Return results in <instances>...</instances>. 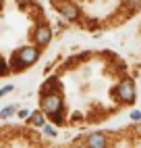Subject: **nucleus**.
<instances>
[{
    "instance_id": "nucleus-1",
    "label": "nucleus",
    "mask_w": 141,
    "mask_h": 148,
    "mask_svg": "<svg viewBox=\"0 0 141 148\" xmlns=\"http://www.w3.org/2000/svg\"><path fill=\"white\" fill-rule=\"evenodd\" d=\"M37 50L33 46H25L21 48L15 56H13V69H21V67H27V65H33L37 61Z\"/></svg>"
},
{
    "instance_id": "nucleus-2",
    "label": "nucleus",
    "mask_w": 141,
    "mask_h": 148,
    "mask_svg": "<svg viewBox=\"0 0 141 148\" xmlns=\"http://www.w3.org/2000/svg\"><path fill=\"white\" fill-rule=\"evenodd\" d=\"M42 104H44V111H46L48 115H52L54 119L58 121L60 104H62V100H60V96H58V94H48V96H44V100H42Z\"/></svg>"
},
{
    "instance_id": "nucleus-3",
    "label": "nucleus",
    "mask_w": 141,
    "mask_h": 148,
    "mask_svg": "<svg viewBox=\"0 0 141 148\" xmlns=\"http://www.w3.org/2000/svg\"><path fill=\"white\" fill-rule=\"evenodd\" d=\"M116 92H118V98H120L123 102H133V100H135V84L131 82V79L120 82Z\"/></svg>"
},
{
    "instance_id": "nucleus-4",
    "label": "nucleus",
    "mask_w": 141,
    "mask_h": 148,
    "mask_svg": "<svg viewBox=\"0 0 141 148\" xmlns=\"http://www.w3.org/2000/svg\"><path fill=\"white\" fill-rule=\"evenodd\" d=\"M35 44L37 46H46L48 42H50V38H52V34H50V27L48 25H39L37 29H35Z\"/></svg>"
},
{
    "instance_id": "nucleus-5",
    "label": "nucleus",
    "mask_w": 141,
    "mask_h": 148,
    "mask_svg": "<svg viewBox=\"0 0 141 148\" xmlns=\"http://www.w3.org/2000/svg\"><path fill=\"white\" fill-rule=\"evenodd\" d=\"M58 6H60V13H62V15L68 19V21H73V19L79 17V8H77L73 2H66V0H62Z\"/></svg>"
},
{
    "instance_id": "nucleus-6",
    "label": "nucleus",
    "mask_w": 141,
    "mask_h": 148,
    "mask_svg": "<svg viewBox=\"0 0 141 148\" xmlns=\"http://www.w3.org/2000/svg\"><path fill=\"white\" fill-rule=\"evenodd\" d=\"M87 144H89V148H106V138L102 134H92Z\"/></svg>"
},
{
    "instance_id": "nucleus-7",
    "label": "nucleus",
    "mask_w": 141,
    "mask_h": 148,
    "mask_svg": "<svg viewBox=\"0 0 141 148\" xmlns=\"http://www.w3.org/2000/svg\"><path fill=\"white\" fill-rule=\"evenodd\" d=\"M31 123H33V125H44V117H42V115H33V117H31Z\"/></svg>"
},
{
    "instance_id": "nucleus-8",
    "label": "nucleus",
    "mask_w": 141,
    "mask_h": 148,
    "mask_svg": "<svg viewBox=\"0 0 141 148\" xmlns=\"http://www.w3.org/2000/svg\"><path fill=\"white\" fill-rule=\"evenodd\" d=\"M11 115H13V106H6V108H2V113H0L2 119H6V117H11Z\"/></svg>"
},
{
    "instance_id": "nucleus-9",
    "label": "nucleus",
    "mask_w": 141,
    "mask_h": 148,
    "mask_svg": "<svg viewBox=\"0 0 141 148\" xmlns=\"http://www.w3.org/2000/svg\"><path fill=\"white\" fill-rule=\"evenodd\" d=\"M129 4H131V8H141V0H129Z\"/></svg>"
},
{
    "instance_id": "nucleus-10",
    "label": "nucleus",
    "mask_w": 141,
    "mask_h": 148,
    "mask_svg": "<svg viewBox=\"0 0 141 148\" xmlns=\"http://www.w3.org/2000/svg\"><path fill=\"white\" fill-rule=\"evenodd\" d=\"M131 119H133V121H141V113L139 111H133V113H131Z\"/></svg>"
},
{
    "instance_id": "nucleus-11",
    "label": "nucleus",
    "mask_w": 141,
    "mask_h": 148,
    "mask_svg": "<svg viewBox=\"0 0 141 148\" xmlns=\"http://www.w3.org/2000/svg\"><path fill=\"white\" fill-rule=\"evenodd\" d=\"M8 92H13V86H4L2 90H0V96H4V94H8Z\"/></svg>"
},
{
    "instance_id": "nucleus-12",
    "label": "nucleus",
    "mask_w": 141,
    "mask_h": 148,
    "mask_svg": "<svg viewBox=\"0 0 141 148\" xmlns=\"http://www.w3.org/2000/svg\"><path fill=\"white\" fill-rule=\"evenodd\" d=\"M6 73V65H4V61L0 58V75H4Z\"/></svg>"
},
{
    "instance_id": "nucleus-13",
    "label": "nucleus",
    "mask_w": 141,
    "mask_h": 148,
    "mask_svg": "<svg viewBox=\"0 0 141 148\" xmlns=\"http://www.w3.org/2000/svg\"><path fill=\"white\" fill-rule=\"evenodd\" d=\"M44 132H46L48 136H54V130H52V127H48V125H44Z\"/></svg>"
},
{
    "instance_id": "nucleus-14",
    "label": "nucleus",
    "mask_w": 141,
    "mask_h": 148,
    "mask_svg": "<svg viewBox=\"0 0 141 148\" xmlns=\"http://www.w3.org/2000/svg\"><path fill=\"white\" fill-rule=\"evenodd\" d=\"M27 115H29V113L25 111V108H23V111H19V117H21V119H25V117H27Z\"/></svg>"
},
{
    "instance_id": "nucleus-15",
    "label": "nucleus",
    "mask_w": 141,
    "mask_h": 148,
    "mask_svg": "<svg viewBox=\"0 0 141 148\" xmlns=\"http://www.w3.org/2000/svg\"><path fill=\"white\" fill-rule=\"evenodd\" d=\"M52 2H56V4H60V2H62V0H52Z\"/></svg>"
},
{
    "instance_id": "nucleus-16",
    "label": "nucleus",
    "mask_w": 141,
    "mask_h": 148,
    "mask_svg": "<svg viewBox=\"0 0 141 148\" xmlns=\"http://www.w3.org/2000/svg\"><path fill=\"white\" fill-rule=\"evenodd\" d=\"M0 6H2V0H0Z\"/></svg>"
}]
</instances>
